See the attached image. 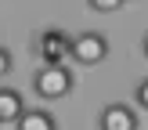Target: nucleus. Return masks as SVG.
I'll use <instances>...</instances> for the list:
<instances>
[{"instance_id": "obj_2", "label": "nucleus", "mask_w": 148, "mask_h": 130, "mask_svg": "<svg viewBox=\"0 0 148 130\" xmlns=\"http://www.w3.org/2000/svg\"><path fill=\"white\" fill-rule=\"evenodd\" d=\"M69 58L76 65H101L108 58V40H105V33H94V29H87V33H79V36H72L69 40Z\"/></svg>"}, {"instance_id": "obj_3", "label": "nucleus", "mask_w": 148, "mask_h": 130, "mask_svg": "<svg viewBox=\"0 0 148 130\" xmlns=\"http://www.w3.org/2000/svg\"><path fill=\"white\" fill-rule=\"evenodd\" d=\"M69 40L72 36H65L62 29H43L40 40H36V54L43 58V65H65V58H69Z\"/></svg>"}, {"instance_id": "obj_6", "label": "nucleus", "mask_w": 148, "mask_h": 130, "mask_svg": "<svg viewBox=\"0 0 148 130\" xmlns=\"http://www.w3.org/2000/svg\"><path fill=\"white\" fill-rule=\"evenodd\" d=\"M14 130H58V119L47 108H25L22 119L14 123Z\"/></svg>"}, {"instance_id": "obj_1", "label": "nucleus", "mask_w": 148, "mask_h": 130, "mask_svg": "<svg viewBox=\"0 0 148 130\" xmlns=\"http://www.w3.org/2000/svg\"><path fill=\"white\" fill-rule=\"evenodd\" d=\"M33 90L40 94L43 101H58V98H69L72 90V72L65 65H40L33 76Z\"/></svg>"}, {"instance_id": "obj_10", "label": "nucleus", "mask_w": 148, "mask_h": 130, "mask_svg": "<svg viewBox=\"0 0 148 130\" xmlns=\"http://www.w3.org/2000/svg\"><path fill=\"white\" fill-rule=\"evenodd\" d=\"M141 47H145V58H148V33H145V40H141Z\"/></svg>"}, {"instance_id": "obj_7", "label": "nucleus", "mask_w": 148, "mask_h": 130, "mask_svg": "<svg viewBox=\"0 0 148 130\" xmlns=\"http://www.w3.org/2000/svg\"><path fill=\"white\" fill-rule=\"evenodd\" d=\"M134 105H137V108H145V112H148V79H141V83L134 87Z\"/></svg>"}, {"instance_id": "obj_5", "label": "nucleus", "mask_w": 148, "mask_h": 130, "mask_svg": "<svg viewBox=\"0 0 148 130\" xmlns=\"http://www.w3.org/2000/svg\"><path fill=\"white\" fill-rule=\"evenodd\" d=\"M25 112V98L14 87H0V123H18Z\"/></svg>"}, {"instance_id": "obj_4", "label": "nucleus", "mask_w": 148, "mask_h": 130, "mask_svg": "<svg viewBox=\"0 0 148 130\" xmlns=\"http://www.w3.org/2000/svg\"><path fill=\"white\" fill-rule=\"evenodd\" d=\"M101 130H137V112L123 101H112V105L101 108V119H98Z\"/></svg>"}, {"instance_id": "obj_9", "label": "nucleus", "mask_w": 148, "mask_h": 130, "mask_svg": "<svg viewBox=\"0 0 148 130\" xmlns=\"http://www.w3.org/2000/svg\"><path fill=\"white\" fill-rule=\"evenodd\" d=\"M11 69H14V58H11V51H7V47H0V76H7Z\"/></svg>"}, {"instance_id": "obj_8", "label": "nucleus", "mask_w": 148, "mask_h": 130, "mask_svg": "<svg viewBox=\"0 0 148 130\" xmlns=\"http://www.w3.org/2000/svg\"><path fill=\"white\" fill-rule=\"evenodd\" d=\"M94 11H119V7H127V0H90Z\"/></svg>"}]
</instances>
